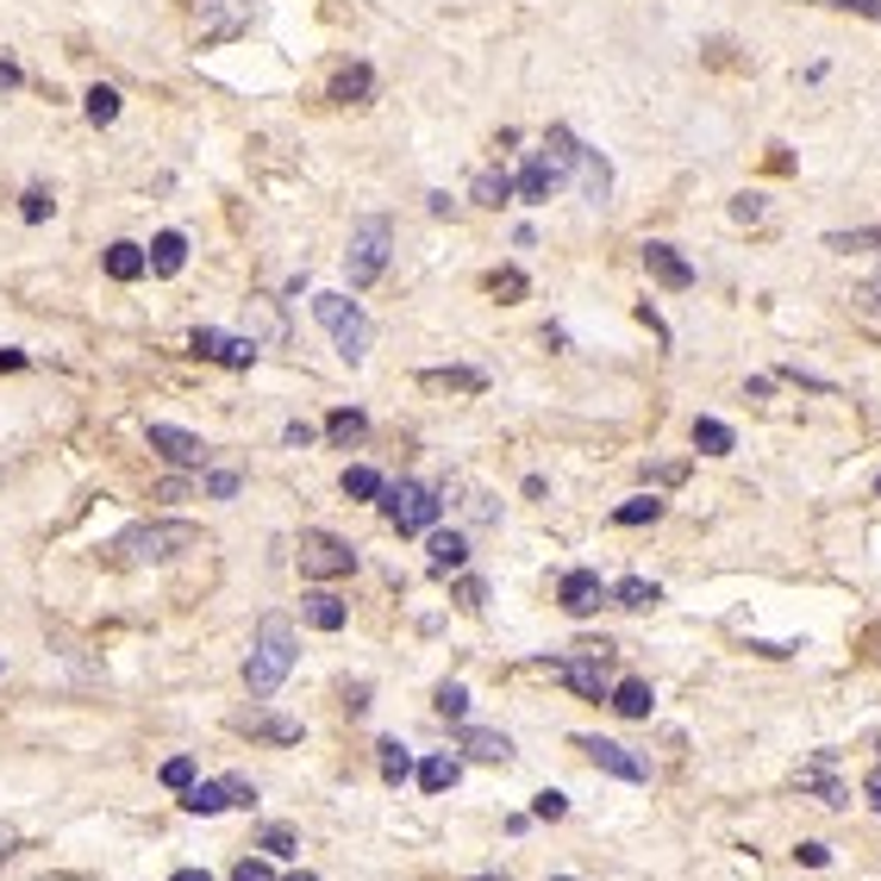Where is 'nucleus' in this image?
<instances>
[{"label":"nucleus","instance_id":"nucleus-1","mask_svg":"<svg viewBox=\"0 0 881 881\" xmlns=\"http://www.w3.org/2000/svg\"><path fill=\"white\" fill-rule=\"evenodd\" d=\"M181 551H201V526H188V519H156V526H131L113 538V563H126V569L176 563Z\"/></svg>","mask_w":881,"mask_h":881},{"label":"nucleus","instance_id":"nucleus-2","mask_svg":"<svg viewBox=\"0 0 881 881\" xmlns=\"http://www.w3.org/2000/svg\"><path fill=\"white\" fill-rule=\"evenodd\" d=\"M288 669H294V626L281 613H269L251 638V656H244V688H251L256 701H269L281 681H288Z\"/></svg>","mask_w":881,"mask_h":881},{"label":"nucleus","instance_id":"nucleus-3","mask_svg":"<svg viewBox=\"0 0 881 881\" xmlns=\"http://www.w3.org/2000/svg\"><path fill=\"white\" fill-rule=\"evenodd\" d=\"M313 319L331 331V344H338V356H344V363H363V356H369L376 326H369V313H363L351 294H313Z\"/></svg>","mask_w":881,"mask_h":881},{"label":"nucleus","instance_id":"nucleus-4","mask_svg":"<svg viewBox=\"0 0 881 881\" xmlns=\"http://www.w3.org/2000/svg\"><path fill=\"white\" fill-rule=\"evenodd\" d=\"M388 251H394V226H388V219H363V226L351 231V251H344L351 288H369V281L388 269Z\"/></svg>","mask_w":881,"mask_h":881},{"label":"nucleus","instance_id":"nucleus-5","mask_svg":"<svg viewBox=\"0 0 881 881\" xmlns=\"http://www.w3.org/2000/svg\"><path fill=\"white\" fill-rule=\"evenodd\" d=\"M438 494H431L426 481H388L381 488V513H388V526L394 531H431V519H438Z\"/></svg>","mask_w":881,"mask_h":881},{"label":"nucleus","instance_id":"nucleus-6","mask_svg":"<svg viewBox=\"0 0 881 881\" xmlns=\"http://www.w3.org/2000/svg\"><path fill=\"white\" fill-rule=\"evenodd\" d=\"M256 0H194V38L201 45H231L251 32Z\"/></svg>","mask_w":881,"mask_h":881},{"label":"nucleus","instance_id":"nucleus-7","mask_svg":"<svg viewBox=\"0 0 881 881\" xmlns=\"http://www.w3.org/2000/svg\"><path fill=\"white\" fill-rule=\"evenodd\" d=\"M356 569V551L344 538H331V531H301V576L313 581H338Z\"/></svg>","mask_w":881,"mask_h":881},{"label":"nucleus","instance_id":"nucleus-8","mask_svg":"<svg viewBox=\"0 0 881 881\" xmlns=\"http://www.w3.org/2000/svg\"><path fill=\"white\" fill-rule=\"evenodd\" d=\"M606 663H613L606 644H581L576 656H563V663H556V676L569 681L581 701H606Z\"/></svg>","mask_w":881,"mask_h":881},{"label":"nucleus","instance_id":"nucleus-9","mask_svg":"<svg viewBox=\"0 0 881 881\" xmlns=\"http://www.w3.org/2000/svg\"><path fill=\"white\" fill-rule=\"evenodd\" d=\"M181 806H188V813H201V819H213V813H226V806H256V788L244 776L194 781V788H181Z\"/></svg>","mask_w":881,"mask_h":881},{"label":"nucleus","instance_id":"nucleus-10","mask_svg":"<svg viewBox=\"0 0 881 881\" xmlns=\"http://www.w3.org/2000/svg\"><path fill=\"white\" fill-rule=\"evenodd\" d=\"M576 751L594 763V769H606V776L619 781H651V756H638L631 744H613V738H576Z\"/></svg>","mask_w":881,"mask_h":881},{"label":"nucleus","instance_id":"nucleus-11","mask_svg":"<svg viewBox=\"0 0 881 881\" xmlns=\"http://www.w3.org/2000/svg\"><path fill=\"white\" fill-rule=\"evenodd\" d=\"M194 356H206V363H226V369H251L256 356V338H238V331H219V326H194Z\"/></svg>","mask_w":881,"mask_h":881},{"label":"nucleus","instance_id":"nucleus-12","mask_svg":"<svg viewBox=\"0 0 881 881\" xmlns=\"http://www.w3.org/2000/svg\"><path fill=\"white\" fill-rule=\"evenodd\" d=\"M151 451L163 456V463H176V469H201V463H206L201 438H194V431H181V426H163V419L151 426Z\"/></svg>","mask_w":881,"mask_h":881},{"label":"nucleus","instance_id":"nucleus-13","mask_svg":"<svg viewBox=\"0 0 881 881\" xmlns=\"http://www.w3.org/2000/svg\"><path fill=\"white\" fill-rule=\"evenodd\" d=\"M556 601H563V613H569V619H588V613H601L606 588H601V576H594V569H569V576H563V588H556Z\"/></svg>","mask_w":881,"mask_h":881},{"label":"nucleus","instance_id":"nucleus-14","mask_svg":"<svg viewBox=\"0 0 881 881\" xmlns=\"http://www.w3.org/2000/svg\"><path fill=\"white\" fill-rule=\"evenodd\" d=\"M644 269H651L663 288H694V263H688L676 244H663V238H651V244H644Z\"/></svg>","mask_w":881,"mask_h":881},{"label":"nucleus","instance_id":"nucleus-15","mask_svg":"<svg viewBox=\"0 0 881 881\" xmlns=\"http://www.w3.org/2000/svg\"><path fill=\"white\" fill-rule=\"evenodd\" d=\"M794 781H801V794H819V801H826V806H838V813L851 806V788H844V781L831 776V756H826V751L813 756V763H801V776H794Z\"/></svg>","mask_w":881,"mask_h":881},{"label":"nucleus","instance_id":"nucleus-16","mask_svg":"<svg viewBox=\"0 0 881 881\" xmlns=\"http://www.w3.org/2000/svg\"><path fill=\"white\" fill-rule=\"evenodd\" d=\"M456 751H469L476 763H513V738L488 726H456Z\"/></svg>","mask_w":881,"mask_h":881},{"label":"nucleus","instance_id":"nucleus-17","mask_svg":"<svg viewBox=\"0 0 881 881\" xmlns=\"http://www.w3.org/2000/svg\"><path fill=\"white\" fill-rule=\"evenodd\" d=\"M576 181H581V194H588L594 206L613 201V163H606L601 151H588V144H581V156H576Z\"/></svg>","mask_w":881,"mask_h":881},{"label":"nucleus","instance_id":"nucleus-18","mask_svg":"<svg viewBox=\"0 0 881 881\" xmlns=\"http://www.w3.org/2000/svg\"><path fill=\"white\" fill-rule=\"evenodd\" d=\"M556 188H563V176L551 169V156H544V151L531 156L519 176H513V194H519V201H551Z\"/></svg>","mask_w":881,"mask_h":881},{"label":"nucleus","instance_id":"nucleus-19","mask_svg":"<svg viewBox=\"0 0 881 881\" xmlns=\"http://www.w3.org/2000/svg\"><path fill=\"white\" fill-rule=\"evenodd\" d=\"M231 731H251V738H269V744H301V719H281V713H238Z\"/></svg>","mask_w":881,"mask_h":881},{"label":"nucleus","instance_id":"nucleus-20","mask_svg":"<svg viewBox=\"0 0 881 881\" xmlns=\"http://www.w3.org/2000/svg\"><path fill=\"white\" fill-rule=\"evenodd\" d=\"M244 313H251V338H256V351H263V344H281V338H288V326H281V313H276V301H269V294H251V301H244Z\"/></svg>","mask_w":881,"mask_h":881},{"label":"nucleus","instance_id":"nucleus-21","mask_svg":"<svg viewBox=\"0 0 881 881\" xmlns=\"http://www.w3.org/2000/svg\"><path fill=\"white\" fill-rule=\"evenodd\" d=\"M144 256H151V276H181V263H188V238H181V231H156Z\"/></svg>","mask_w":881,"mask_h":881},{"label":"nucleus","instance_id":"nucleus-22","mask_svg":"<svg viewBox=\"0 0 881 881\" xmlns=\"http://www.w3.org/2000/svg\"><path fill=\"white\" fill-rule=\"evenodd\" d=\"M151 269V256H144V244H131V238H119V244H106V276L113 281H138Z\"/></svg>","mask_w":881,"mask_h":881},{"label":"nucleus","instance_id":"nucleus-23","mask_svg":"<svg viewBox=\"0 0 881 881\" xmlns=\"http://www.w3.org/2000/svg\"><path fill=\"white\" fill-rule=\"evenodd\" d=\"M651 681H619V688H613V713H619V719H651Z\"/></svg>","mask_w":881,"mask_h":881},{"label":"nucleus","instance_id":"nucleus-24","mask_svg":"<svg viewBox=\"0 0 881 881\" xmlns=\"http://www.w3.org/2000/svg\"><path fill=\"white\" fill-rule=\"evenodd\" d=\"M301 613H306V626H313V631H344V619H351L338 594H306Z\"/></svg>","mask_w":881,"mask_h":881},{"label":"nucleus","instance_id":"nucleus-25","mask_svg":"<svg viewBox=\"0 0 881 881\" xmlns=\"http://www.w3.org/2000/svg\"><path fill=\"white\" fill-rule=\"evenodd\" d=\"M431 569H463L469 563V538L463 531H431Z\"/></svg>","mask_w":881,"mask_h":881},{"label":"nucleus","instance_id":"nucleus-26","mask_svg":"<svg viewBox=\"0 0 881 881\" xmlns=\"http://www.w3.org/2000/svg\"><path fill=\"white\" fill-rule=\"evenodd\" d=\"M369 88H376V70H369V63H351V70H344V76L331 81V101L356 106V101H369Z\"/></svg>","mask_w":881,"mask_h":881},{"label":"nucleus","instance_id":"nucleus-27","mask_svg":"<svg viewBox=\"0 0 881 881\" xmlns=\"http://www.w3.org/2000/svg\"><path fill=\"white\" fill-rule=\"evenodd\" d=\"M456 781H463V763H456V756H426V763H419V788H426V794H444Z\"/></svg>","mask_w":881,"mask_h":881},{"label":"nucleus","instance_id":"nucleus-28","mask_svg":"<svg viewBox=\"0 0 881 881\" xmlns=\"http://www.w3.org/2000/svg\"><path fill=\"white\" fill-rule=\"evenodd\" d=\"M363 431H369V419H363L356 406H338V413L326 419V438H331V444H344V451H351V444L363 438Z\"/></svg>","mask_w":881,"mask_h":881},{"label":"nucleus","instance_id":"nucleus-29","mask_svg":"<svg viewBox=\"0 0 881 881\" xmlns=\"http://www.w3.org/2000/svg\"><path fill=\"white\" fill-rule=\"evenodd\" d=\"M613 601H619V606H631V613H644V606H656V601H663V588H656V581H644V576H626L619 588H613Z\"/></svg>","mask_w":881,"mask_h":881},{"label":"nucleus","instance_id":"nucleus-30","mask_svg":"<svg viewBox=\"0 0 881 881\" xmlns=\"http://www.w3.org/2000/svg\"><path fill=\"white\" fill-rule=\"evenodd\" d=\"M469 194H476V206H501V201H513V176L506 169H481Z\"/></svg>","mask_w":881,"mask_h":881},{"label":"nucleus","instance_id":"nucleus-31","mask_svg":"<svg viewBox=\"0 0 881 881\" xmlns=\"http://www.w3.org/2000/svg\"><path fill=\"white\" fill-rule=\"evenodd\" d=\"M731 426H719V419H694V451H706V456H731Z\"/></svg>","mask_w":881,"mask_h":881},{"label":"nucleus","instance_id":"nucleus-32","mask_svg":"<svg viewBox=\"0 0 881 881\" xmlns=\"http://www.w3.org/2000/svg\"><path fill=\"white\" fill-rule=\"evenodd\" d=\"M426 388H463V394H481V388H488V376H481V369H426Z\"/></svg>","mask_w":881,"mask_h":881},{"label":"nucleus","instance_id":"nucleus-33","mask_svg":"<svg viewBox=\"0 0 881 881\" xmlns=\"http://www.w3.org/2000/svg\"><path fill=\"white\" fill-rule=\"evenodd\" d=\"M656 519H663V501H656V494H638V501L613 506V526H656Z\"/></svg>","mask_w":881,"mask_h":881},{"label":"nucleus","instance_id":"nucleus-34","mask_svg":"<svg viewBox=\"0 0 881 881\" xmlns=\"http://www.w3.org/2000/svg\"><path fill=\"white\" fill-rule=\"evenodd\" d=\"M381 488H388V481H381L369 463H351V469H344V494H351V501H381Z\"/></svg>","mask_w":881,"mask_h":881},{"label":"nucleus","instance_id":"nucleus-35","mask_svg":"<svg viewBox=\"0 0 881 881\" xmlns=\"http://www.w3.org/2000/svg\"><path fill=\"white\" fill-rule=\"evenodd\" d=\"M431 706H438V719H456V726H463V719H469V688H463V681H444Z\"/></svg>","mask_w":881,"mask_h":881},{"label":"nucleus","instance_id":"nucleus-36","mask_svg":"<svg viewBox=\"0 0 881 881\" xmlns=\"http://www.w3.org/2000/svg\"><path fill=\"white\" fill-rule=\"evenodd\" d=\"M826 251H881V226H863V231H831L826 238Z\"/></svg>","mask_w":881,"mask_h":881},{"label":"nucleus","instance_id":"nucleus-37","mask_svg":"<svg viewBox=\"0 0 881 881\" xmlns=\"http://www.w3.org/2000/svg\"><path fill=\"white\" fill-rule=\"evenodd\" d=\"M376 751H381V776H388V781H406V776H413V756H406L401 738H381Z\"/></svg>","mask_w":881,"mask_h":881},{"label":"nucleus","instance_id":"nucleus-38","mask_svg":"<svg viewBox=\"0 0 881 881\" xmlns=\"http://www.w3.org/2000/svg\"><path fill=\"white\" fill-rule=\"evenodd\" d=\"M88 119H95V126H113V119H119V88H88Z\"/></svg>","mask_w":881,"mask_h":881},{"label":"nucleus","instance_id":"nucleus-39","mask_svg":"<svg viewBox=\"0 0 881 881\" xmlns=\"http://www.w3.org/2000/svg\"><path fill=\"white\" fill-rule=\"evenodd\" d=\"M156 776H163V788H176V794H181V788H194V756H169Z\"/></svg>","mask_w":881,"mask_h":881},{"label":"nucleus","instance_id":"nucleus-40","mask_svg":"<svg viewBox=\"0 0 881 881\" xmlns=\"http://www.w3.org/2000/svg\"><path fill=\"white\" fill-rule=\"evenodd\" d=\"M51 188H26V194H20V213H26L32 226H38V219H51Z\"/></svg>","mask_w":881,"mask_h":881},{"label":"nucleus","instance_id":"nucleus-41","mask_svg":"<svg viewBox=\"0 0 881 881\" xmlns=\"http://www.w3.org/2000/svg\"><path fill=\"white\" fill-rule=\"evenodd\" d=\"M488 288H494L501 301H519V294H526V276H519V269H494V276H488Z\"/></svg>","mask_w":881,"mask_h":881},{"label":"nucleus","instance_id":"nucleus-42","mask_svg":"<svg viewBox=\"0 0 881 881\" xmlns=\"http://www.w3.org/2000/svg\"><path fill=\"white\" fill-rule=\"evenodd\" d=\"M813 7H838V13H856V20H876L881 26V0H813Z\"/></svg>","mask_w":881,"mask_h":881},{"label":"nucleus","instance_id":"nucleus-43","mask_svg":"<svg viewBox=\"0 0 881 881\" xmlns=\"http://www.w3.org/2000/svg\"><path fill=\"white\" fill-rule=\"evenodd\" d=\"M456 601L469 606V613H481V606H488V581H476V576H463V581H456Z\"/></svg>","mask_w":881,"mask_h":881},{"label":"nucleus","instance_id":"nucleus-44","mask_svg":"<svg viewBox=\"0 0 881 881\" xmlns=\"http://www.w3.org/2000/svg\"><path fill=\"white\" fill-rule=\"evenodd\" d=\"M463 513H469V519H481V526H494V519H501V506L488 501V494H463Z\"/></svg>","mask_w":881,"mask_h":881},{"label":"nucleus","instance_id":"nucleus-45","mask_svg":"<svg viewBox=\"0 0 881 881\" xmlns=\"http://www.w3.org/2000/svg\"><path fill=\"white\" fill-rule=\"evenodd\" d=\"M531 813H538V819H563V813H569V801H563L556 788H544V794L531 801Z\"/></svg>","mask_w":881,"mask_h":881},{"label":"nucleus","instance_id":"nucleus-46","mask_svg":"<svg viewBox=\"0 0 881 881\" xmlns=\"http://www.w3.org/2000/svg\"><path fill=\"white\" fill-rule=\"evenodd\" d=\"M263 851H269V856H294V831L269 826V831H263Z\"/></svg>","mask_w":881,"mask_h":881},{"label":"nucleus","instance_id":"nucleus-47","mask_svg":"<svg viewBox=\"0 0 881 881\" xmlns=\"http://www.w3.org/2000/svg\"><path fill=\"white\" fill-rule=\"evenodd\" d=\"M206 494H213V501H231V494H238V476H231V469H213V476H206Z\"/></svg>","mask_w":881,"mask_h":881},{"label":"nucleus","instance_id":"nucleus-48","mask_svg":"<svg viewBox=\"0 0 881 881\" xmlns=\"http://www.w3.org/2000/svg\"><path fill=\"white\" fill-rule=\"evenodd\" d=\"M681 476H688V463H656V469L644 463V481H663V488H676Z\"/></svg>","mask_w":881,"mask_h":881},{"label":"nucleus","instance_id":"nucleus-49","mask_svg":"<svg viewBox=\"0 0 881 881\" xmlns=\"http://www.w3.org/2000/svg\"><path fill=\"white\" fill-rule=\"evenodd\" d=\"M763 213H769L763 194H738V201H731V219H763Z\"/></svg>","mask_w":881,"mask_h":881},{"label":"nucleus","instance_id":"nucleus-50","mask_svg":"<svg viewBox=\"0 0 881 881\" xmlns=\"http://www.w3.org/2000/svg\"><path fill=\"white\" fill-rule=\"evenodd\" d=\"M231 881H276V869H269V863H238Z\"/></svg>","mask_w":881,"mask_h":881},{"label":"nucleus","instance_id":"nucleus-51","mask_svg":"<svg viewBox=\"0 0 881 881\" xmlns=\"http://www.w3.org/2000/svg\"><path fill=\"white\" fill-rule=\"evenodd\" d=\"M794 856H801L806 869H826V863H831V851H826V844H801Z\"/></svg>","mask_w":881,"mask_h":881},{"label":"nucleus","instance_id":"nucleus-52","mask_svg":"<svg viewBox=\"0 0 881 881\" xmlns=\"http://www.w3.org/2000/svg\"><path fill=\"white\" fill-rule=\"evenodd\" d=\"M856 301L869 306V313H881V276H876V281H863V288H856Z\"/></svg>","mask_w":881,"mask_h":881},{"label":"nucleus","instance_id":"nucleus-53","mask_svg":"<svg viewBox=\"0 0 881 881\" xmlns=\"http://www.w3.org/2000/svg\"><path fill=\"white\" fill-rule=\"evenodd\" d=\"M281 438H288V444H294V451H301V444H313V426H301V419H294V426L281 431Z\"/></svg>","mask_w":881,"mask_h":881},{"label":"nucleus","instance_id":"nucleus-54","mask_svg":"<svg viewBox=\"0 0 881 881\" xmlns=\"http://www.w3.org/2000/svg\"><path fill=\"white\" fill-rule=\"evenodd\" d=\"M863 794H869V806H876V813H881V769H876V776H869V781H863Z\"/></svg>","mask_w":881,"mask_h":881},{"label":"nucleus","instance_id":"nucleus-55","mask_svg":"<svg viewBox=\"0 0 881 881\" xmlns=\"http://www.w3.org/2000/svg\"><path fill=\"white\" fill-rule=\"evenodd\" d=\"M26 363H32L26 351H0V369H26Z\"/></svg>","mask_w":881,"mask_h":881},{"label":"nucleus","instance_id":"nucleus-56","mask_svg":"<svg viewBox=\"0 0 881 881\" xmlns=\"http://www.w3.org/2000/svg\"><path fill=\"white\" fill-rule=\"evenodd\" d=\"M0 88H20V70H13V63H0Z\"/></svg>","mask_w":881,"mask_h":881},{"label":"nucleus","instance_id":"nucleus-57","mask_svg":"<svg viewBox=\"0 0 881 881\" xmlns=\"http://www.w3.org/2000/svg\"><path fill=\"white\" fill-rule=\"evenodd\" d=\"M169 881H213V876H206V869H176Z\"/></svg>","mask_w":881,"mask_h":881},{"label":"nucleus","instance_id":"nucleus-58","mask_svg":"<svg viewBox=\"0 0 881 881\" xmlns=\"http://www.w3.org/2000/svg\"><path fill=\"white\" fill-rule=\"evenodd\" d=\"M288 881H319V876H306V869H301V876H288Z\"/></svg>","mask_w":881,"mask_h":881},{"label":"nucleus","instance_id":"nucleus-59","mask_svg":"<svg viewBox=\"0 0 881 881\" xmlns=\"http://www.w3.org/2000/svg\"><path fill=\"white\" fill-rule=\"evenodd\" d=\"M476 881H506V876H476Z\"/></svg>","mask_w":881,"mask_h":881},{"label":"nucleus","instance_id":"nucleus-60","mask_svg":"<svg viewBox=\"0 0 881 881\" xmlns=\"http://www.w3.org/2000/svg\"><path fill=\"white\" fill-rule=\"evenodd\" d=\"M556 881H576V876H556Z\"/></svg>","mask_w":881,"mask_h":881},{"label":"nucleus","instance_id":"nucleus-61","mask_svg":"<svg viewBox=\"0 0 881 881\" xmlns=\"http://www.w3.org/2000/svg\"><path fill=\"white\" fill-rule=\"evenodd\" d=\"M876 494H881V476H876Z\"/></svg>","mask_w":881,"mask_h":881}]
</instances>
